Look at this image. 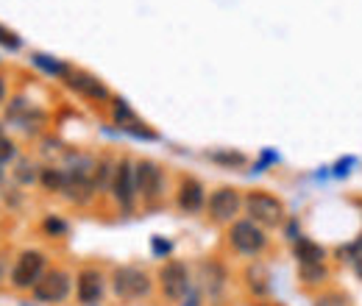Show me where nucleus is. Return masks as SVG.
Listing matches in <instances>:
<instances>
[{
  "label": "nucleus",
  "instance_id": "1",
  "mask_svg": "<svg viewBox=\"0 0 362 306\" xmlns=\"http://www.w3.org/2000/svg\"><path fill=\"white\" fill-rule=\"evenodd\" d=\"M243 212H245V218L254 220L257 225H262L265 231L281 228V225L287 223V218H290L284 201L276 198L268 189H251V192H245Z\"/></svg>",
  "mask_w": 362,
  "mask_h": 306
},
{
  "label": "nucleus",
  "instance_id": "2",
  "mask_svg": "<svg viewBox=\"0 0 362 306\" xmlns=\"http://www.w3.org/2000/svg\"><path fill=\"white\" fill-rule=\"evenodd\" d=\"M112 293L123 304L145 301L153 293V278L139 264H120L112 270Z\"/></svg>",
  "mask_w": 362,
  "mask_h": 306
},
{
  "label": "nucleus",
  "instance_id": "3",
  "mask_svg": "<svg viewBox=\"0 0 362 306\" xmlns=\"http://www.w3.org/2000/svg\"><path fill=\"white\" fill-rule=\"evenodd\" d=\"M226 240H228V248H231L234 254H240V257H251V259L262 257V254L271 248V237H268V231L248 218L234 220V223L228 225Z\"/></svg>",
  "mask_w": 362,
  "mask_h": 306
},
{
  "label": "nucleus",
  "instance_id": "4",
  "mask_svg": "<svg viewBox=\"0 0 362 306\" xmlns=\"http://www.w3.org/2000/svg\"><path fill=\"white\" fill-rule=\"evenodd\" d=\"M136 167V198L142 201V206L153 209L165 201V189H168V173L159 162L153 159H139Z\"/></svg>",
  "mask_w": 362,
  "mask_h": 306
},
{
  "label": "nucleus",
  "instance_id": "5",
  "mask_svg": "<svg viewBox=\"0 0 362 306\" xmlns=\"http://www.w3.org/2000/svg\"><path fill=\"white\" fill-rule=\"evenodd\" d=\"M136 162L129 156H120L117 165H115V175H112V187H109V195L112 201L117 204V209L123 215H132L136 206Z\"/></svg>",
  "mask_w": 362,
  "mask_h": 306
},
{
  "label": "nucleus",
  "instance_id": "6",
  "mask_svg": "<svg viewBox=\"0 0 362 306\" xmlns=\"http://www.w3.org/2000/svg\"><path fill=\"white\" fill-rule=\"evenodd\" d=\"M62 84L70 89V92H76L78 98H84L87 103H103V106H109L112 98H115V92L106 87V81L98 78L90 70H84V67H73L70 64V70H67V76H64Z\"/></svg>",
  "mask_w": 362,
  "mask_h": 306
},
{
  "label": "nucleus",
  "instance_id": "7",
  "mask_svg": "<svg viewBox=\"0 0 362 306\" xmlns=\"http://www.w3.org/2000/svg\"><path fill=\"white\" fill-rule=\"evenodd\" d=\"M109 117H112V126H117V131L129 134V136H134V139H145V142H156V139H159V134L153 131L145 120H139L136 112L132 109V103H129L126 98H120V95L112 98V103H109Z\"/></svg>",
  "mask_w": 362,
  "mask_h": 306
},
{
  "label": "nucleus",
  "instance_id": "8",
  "mask_svg": "<svg viewBox=\"0 0 362 306\" xmlns=\"http://www.w3.org/2000/svg\"><path fill=\"white\" fill-rule=\"evenodd\" d=\"M243 201H245V195L237 187H218L206 198V215L218 225H231L234 220H240Z\"/></svg>",
  "mask_w": 362,
  "mask_h": 306
},
{
  "label": "nucleus",
  "instance_id": "9",
  "mask_svg": "<svg viewBox=\"0 0 362 306\" xmlns=\"http://www.w3.org/2000/svg\"><path fill=\"white\" fill-rule=\"evenodd\" d=\"M159 290L162 295L170 301V304H181L187 298V293L192 290V276H189V267L181 262V259H168V262L159 267Z\"/></svg>",
  "mask_w": 362,
  "mask_h": 306
},
{
  "label": "nucleus",
  "instance_id": "10",
  "mask_svg": "<svg viewBox=\"0 0 362 306\" xmlns=\"http://www.w3.org/2000/svg\"><path fill=\"white\" fill-rule=\"evenodd\" d=\"M47 273V257L42 251H23L11 267V287L14 290H34Z\"/></svg>",
  "mask_w": 362,
  "mask_h": 306
},
{
  "label": "nucleus",
  "instance_id": "11",
  "mask_svg": "<svg viewBox=\"0 0 362 306\" xmlns=\"http://www.w3.org/2000/svg\"><path fill=\"white\" fill-rule=\"evenodd\" d=\"M70 290H73V276L62 267H53L42 276V281L31 290V295L40 301V304H62L70 298Z\"/></svg>",
  "mask_w": 362,
  "mask_h": 306
},
{
  "label": "nucleus",
  "instance_id": "12",
  "mask_svg": "<svg viewBox=\"0 0 362 306\" xmlns=\"http://www.w3.org/2000/svg\"><path fill=\"white\" fill-rule=\"evenodd\" d=\"M106 295V276L98 267H81L76 276V298L84 306H98Z\"/></svg>",
  "mask_w": 362,
  "mask_h": 306
},
{
  "label": "nucleus",
  "instance_id": "13",
  "mask_svg": "<svg viewBox=\"0 0 362 306\" xmlns=\"http://www.w3.org/2000/svg\"><path fill=\"white\" fill-rule=\"evenodd\" d=\"M206 187L195 175H181L179 189H176V206L184 215H198L206 209Z\"/></svg>",
  "mask_w": 362,
  "mask_h": 306
},
{
  "label": "nucleus",
  "instance_id": "14",
  "mask_svg": "<svg viewBox=\"0 0 362 306\" xmlns=\"http://www.w3.org/2000/svg\"><path fill=\"white\" fill-rule=\"evenodd\" d=\"M6 120L14 123V126L23 129V131H31L34 126H42V123H45V112L37 109L28 98L14 95V98L8 100V106H6Z\"/></svg>",
  "mask_w": 362,
  "mask_h": 306
},
{
  "label": "nucleus",
  "instance_id": "15",
  "mask_svg": "<svg viewBox=\"0 0 362 306\" xmlns=\"http://www.w3.org/2000/svg\"><path fill=\"white\" fill-rule=\"evenodd\" d=\"M198 276H201L198 278L201 281V290L209 293V298H218L228 281L226 267L221 262H215V259H204V262L198 264Z\"/></svg>",
  "mask_w": 362,
  "mask_h": 306
},
{
  "label": "nucleus",
  "instance_id": "16",
  "mask_svg": "<svg viewBox=\"0 0 362 306\" xmlns=\"http://www.w3.org/2000/svg\"><path fill=\"white\" fill-rule=\"evenodd\" d=\"M293 257L298 259V264H326L329 262V254L326 248L310 240V237H301L298 242H293Z\"/></svg>",
  "mask_w": 362,
  "mask_h": 306
},
{
  "label": "nucleus",
  "instance_id": "17",
  "mask_svg": "<svg viewBox=\"0 0 362 306\" xmlns=\"http://www.w3.org/2000/svg\"><path fill=\"white\" fill-rule=\"evenodd\" d=\"M31 64H34L37 70H42L45 76L56 78V81H64V76H67V70H70V64H67L64 59H56V56L40 53V50L31 53Z\"/></svg>",
  "mask_w": 362,
  "mask_h": 306
},
{
  "label": "nucleus",
  "instance_id": "18",
  "mask_svg": "<svg viewBox=\"0 0 362 306\" xmlns=\"http://www.w3.org/2000/svg\"><path fill=\"white\" fill-rule=\"evenodd\" d=\"M332 278L329 262L326 264H298V281L304 287H323Z\"/></svg>",
  "mask_w": 362,
  "mask_h": 306
},
{
  "label": "nucleus",
  "instance_id": "19",
  "mask_svg": "<svg viewBox=\"0 0 362 306\" xmlns=\"http://www.w3.org/2000/svg\"><path fill=\"white\" fill-rule=\"evenodd\" d=\"M268 281H271V278H268V270H265L262 264L259 262L248 264V270H245V284H248V290H251L257 298L268 295V290H271Z\"/></svg>",
  "mask_w": 362,
  "mask_h": 306
},
{
  "label": "nucleus",
  "instance_id": "20",
  "mask_svg": "<svg viewBox=\"0 0 362 306\" xmlns=\"http://www.w3.org/2000/svg\"><path fill=\"white\" fill-rule=\"evenodd\" d=\"M206 159H209V162H215V165H221V167H226V170H240V167H245V165H248V156H245V153H240V151H231V148L209 151V153H206Z\"/></svg>",
  "mask_w": 362,
  "mask_h": 306
},
{
  "label": "nucleus",
  "instance_id": "21",
  "mask_svg": "<svg viewBox=\"0 0 362 306\" xmlns=\"http://www.w3.org/2000/svg\"><path fill=\"white\" fill-rule=\"evenodd\" d=\"M337 257H340V262L351 264L354 276L362 281V237H357V240L349 242V245H340V248H337Z\"/></svg>",
  "mask_w": 362,
  "mask_h": 306
},
{
  "label": "nucleus",
  "instance_id": "22",
  "mask_svg": "<svg viewBox=\"0 0 362 306\" xmlns=\"http://www.w3.org/2000/svg\"><path fill=\"white\" fill-rule=\"evenodd\" d=\"M40 184L45 187L47 192H59V195H62V189H64V184H67L64 167H42V170H40Z\"/></svg>",
  "mask_w": 362,
  "mask_h": 306
},
{
  "label": "nucleus",
  "instance_id": "23",
  "mask_svg": "<svg viewBox=\"0 0 362 306\" xmlns=\"http://www.w3.org/2000/svg\"><path fill=\"white\" fill-rule=\"evenodd\" d=\"M313 306H354V304H351V295L343 293V290H323Z\"/></svg>",
  "mask_w": 362,
  "mask_h": 306
},
{
  "label": "nucleus",
  "instance_id": "24",
  "mask_svg": "<svg viewBox=\"0 0 362 306\" xmlns=\"http://www.w3.org/2000/svg\"><path fill=\"white\" fill-rule=\"evenodd\" d=\"M42 231H45L47 237H53V240H62V237L70 234V225H67V220H62L59 215H47L42 220Z\"/></svg>",
  "mask_w": 362,
  "mask_h": 306
},
{
  "label": "nucleus",
  "instance_id": "25",
  "mask_svg": "<svg viewBox=\"0 0 362 306\" xmlns=\"http://www.w3.org/2000/svg\"><path fill=\"white\" fill-rule=\"evenodd\" d=\"M14 178H17L20 184H34V181H40V173H37V167L31 165V159H20V162H17V170H14Z\"/></svg>",
  "mask_w": 362,
  "mask_h": 306
},
{
  "label": "nucleus",
  "instance_id": "26",
  "mask_svg": "<svg viewBox=\"0 0 362 306\" xmlns=\"http://www.w3.org/2000/svg\"><path fill=\"white\" fill-rule=\"evenodd\" d=\"M354 167H357V156H340V159L329 167V173L334 175V178H346V175H351Z\"/></svg>",
  "mask_w": 362,
  "mask_h": 306
},
{
  "label": "nucleus",
  "instance_id": "27",
  "mask_svg": "<svg viewBox=\"0 0 362 306\" xmlns=\"http://www.w3.org/2000/svg\"><path fill=\"white\" fill-rule=\"evenodd\" d=\"M151 254H153L156 259H165V257H170V254H173V242L156 234V237L151 240Z\"/></svg>",
  "mask_w": 362,
  "mask_h": 306
},
{
  "label": "nucleus",
  "instance_id": "28",
  "mask_svg": "<svg viewBox=\"0 0 362 306\" xmlns=\"http://www.w3.org/2000/svg\"><path fill=\"white\" fill-rule=\"evenodd\" d=\"M0 47H6V50H20V47H23V40H20L17 31L0 25Z\"/></svg>",
  "mask_w": 362,
  "mask_h": 306
},
{
  "label": "nucleus",
  "instance_id": "29",
  "mask_svg": "<svg viewBox=\"0 0 362 306\" xmlns=\"http://www.w3.org/2000/svg\"><path fill=\"white\" fill-rule=\"evenodd\" d=\"M14 159H17V145H14V139L0 136V167L8 165V162H14Z\"/></svg>",
  "mask_w": 362,
  "mask_h": 306
},
{
  "label": "nucleus",
  "instance_id": "30",
  "mask_svg": "<svg viewBox=\"0 0 362 306\" xmlns=\"http://www.w3.org/2000/svg\"><path fill=\"white\" fill-rule=\"evenodd\" d=\"M276 162H279V153L271 151V148H265V151H262V156H259V162L254 165V170H251V173H265V170H268L271 165H276Z\"/></svg>",
  "mask_w": 362,
  "mask_h": 306
},
{
  "label": "nucleus",
  "instance_id": "31",
  "mask_svg": "<svg viewBox=\"0 0 362 306\" xmlns=\"http://www.w3.org/2000/svg\"><path fill=\"white\" fill-rule=\"evenodd\" d=\"M281 231L287 234V240H290V242H298V240L304 237V234H301V228H298V220H293V218H287V223L281 225Z\"/></svg>",
  "mask_w": 362,
  "mask_h": 306
},
{
  "label": "nucleus",
  "instance_id": "32",
  "mask_svg": "<svg viewBox=\"0 0 362 306\" xmlns=\"http://www.w3.org/2000/svg\"><path fill=\"white\" fill-rule=\"evenodd\" d=\"M181 304L184 306H201V287H195V284H192V290L187 293V298H184Z\"/></svg>",
  "mask_w": 362,
  "mask_h": 306
},
{
  "label": "nucleus",
  "instance_id": "33",
  "mask_svg": "<svg viewBox=\"0 0 362 306\" xmlns=\"http://www.w3.org/2000/svg\"><path fill=\"white\" fill-rule=\"evenodd\" d=\"M6 92H8V87H6V76L0 73V106L6 103Z\"/></svg>",
  "mask_w": 362,
  "mask_h": 306
},
{
  "label": "nucleus",
  "instance_id": "34",
  "mask_svg": "<svg viewBox=\"0 0 362 306\" xmlns=\"http://www.w3.org/2000/svg\"><path fill=\"white\" fill-rule=\"evenodd\" d=\"M0 136H6V131H3V123H0Z\"/></svg>",
  "mask_w": 362,
  "mask_h": 306
},
{
  "label": "nucleus",
  "instance_id": "35",
  "mask_svg": "<svg viewBox=\"0 0 362 306\" xmlns=\"http://www.w3.org/2000/svg\"><path fill=\"white\" fill-rule=\"evenodd\" d=\"M0 181H3V167H0Z\"/></svg>",
  "mask_w": 362,
  "mask_h": 306
}]
</instances>
